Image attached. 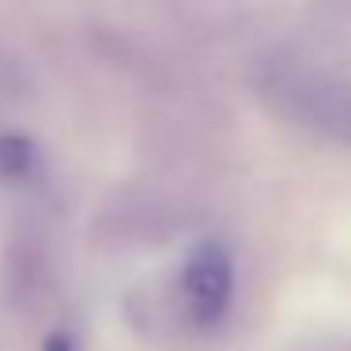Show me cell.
<instances>
[{
  "mask_svg": "<svg viewBox=\"0 0 351 351\" xmlns=\"http://www.w3.org/2000/svg\"><path fill=\"white\" fill-rule=\"evenodd\" d=\"M31 167H34V144L31 140L16 136V132L0 136V174L23 178V174H31Z\"/></svg>",
  "mask_w": 351,
  "mask_h": 351,
  "instance_id": "cell-2",
  "label": "cell"
},
{
  "mask_svg": "<svg viewBox=\"0 0 351 351\" xmlns=\"http://www.w3.org/2000/svg\"><path fill=\"white\" fill-rule=\"evenodd\" d=\"M182 295H185V306H189L193 321H200V325H215L230 310V298H234V265H230V253L223 245L208 242L193 253L182 272Z\"/></svg>",
  "mask_w": 351,
  "mask_h": 351,
  "instance_id": "cell-1",
  "label": "cell"
}]
</instances>
